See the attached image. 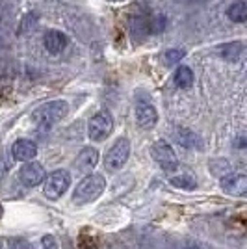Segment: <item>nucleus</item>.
Listing matches in <instances>:
<instances>
[{"mask_svg": "<svg viewBox=\"0 0 247 249\" xmlns=\"http://www.w3.org/2000/svg\"><path fill=\"white\" fill-rule=\"evenodd\" d=\"M67 114H69V104L65 101H51L34 110L32 121L41 128H51L56 123H60Z\"/></svg>", "mask_w": 247, "mask_h": 249, "instance_id": "obj_1", "label": "nucleus"}, {"mask_svg": "<svg viewBox=\"0 0 247 249\" xmlns=\"http://www.w3.org/2000/svg\"><path fill=\"white\" fill-rule=\"evenodd\" d=\"M104 188H106V180L103 175L95 173V175L84 177L82 180L78 182V186L74 188V194H72V201L76 205H86V203H91L95 199H99L103 196Z\"/></svg>", "mask_w": 247, "mask_h": 249, "instance_id": "obj_2", "label": "nucleus"}, {"mask_svg": "<svg viewBox=\"0 0 247 249\" xmlns=\"http://www.w3.org/2000/svg\"><path fill=\"white\" fill-rule=\"evenodd\" d=\"M128 156H130V142L126 138H119L104 156V167L108 171H117L126 164Z\"/></svg>", "mask_w": 247, "mask_h": 249, "instance_id": "obj_3", "label": "nucleus"}, {"mask_svg": "<svg viewBox=\"0 0 247 249\" xmlns=\"http://www.w3.org/2000/svg\"><path fill=\"white\" fill-rule=\"evenodd\" d=\"M71 184V175H69V171H65V169H56L54 173L47 177V180H45V188H43V192H45V197L47 199H52V201H56V199H60L67 192V188Z\"/></svg>", "mask_w": 247, "mask_h": 249, "instance_id": "obj_4", "label": "nucleus"}, {"mask_svg": "<svg viewBox=\"0 0 247 249\" xmlns=\"http://www.w3.org/2000/svg\"><path fill=\"white\" fill-rule=\"evenodd\" d=\"M151 156H153V160H155L156 164L162 167L164 171H167V173H173L176 167H178V158H176L173 147L169 145L167 142H164V140L153 143V147H151Z\"/></svg>", "mask_w": 247, "mask_h": 249, "instance_id": "obj_5", "label": "nucleus"}, {"mask_svg": "<svg viewBox=\"0 0 247 249\" xmlns=\"http://www.w3.org/2000/svg\"><path fill=\"white\" fill-rule=\"evenodd\" d=\"M112 130H113V117L106 110L95 114L89 119V123H88V134H89V138H91L93 142H103V140H106L108 136L112 134Z\"/></svg>", "mask_w": 247, "mask_h": 249, "instance_id": "obj_6", "label": "nucleus"}, {"mask_svg": "<svg viewBox=\"0 0 247 249\" xmlns=\"http://www.w3.org/2000/svg\"><path fill=\"white\" fill-rule=\"evenodd\" d=\"M45 167L37 162H28L21 167L19 171V178L21 182L26 188H34V186H39L43 180H45Z\"/></svg>", "mask_w": 247, "mask_h": 249, "instance_id": "obj_7", "label": "nucleus"}, {"mask_svg": "<svg viewBox=\"0 0 247 249\" xmlns=\"http://www.w3.org/2000/svg\"><path fill=\"white\" fill-rule=\"evenodd\" d=\"M221 190L234 196V197H242L247 194V177L244 173H229L221 178Z\"/></svg>", "mask_w": 247, "mask_h": 249, "instance_id": "obj_8", "label": "nucleus"}, {"mask_svg": "<svg viewBox=\"0 0 247 249\" xmlns=\"http://www.w3.org/2000/svg\"><path fill=\"white\" fill-rule=\"evenodd\" d=\"M97 162H99V151L93 147H84L74 160V169L80 173H88L97 166Z\"/></svg>", "mask_w": 247, "mask_h": 249, "instance_id": "obj_9", "label": "nucleus"}, {"mask_svg": "<svg viewBox=\"0 0 247 249\" xmlns=\"http://www.w3.org/2000/svg\"><path fill=\"white\" fill-rule=\"evenodd\" d=\"M11 155L19 162H30L37 155V145L32 140H17L11 147Z\"/></svg>", "mask_w": 247, "mask_h": 249, "instance_id": "obj_10", "label": "nucleus"}, {"mask_svg": "<svg viewBox=\"0 0 247 249\" xmlns=\"http://www.w3.org/2000/svg\"><path fill=\"white\" fill-rule=\"evenodd\" d=\"M136 121L141 128H153L158 121V114H156V108L153 104L143 103V104H138L136 108Z\"/></svg>", "mask_w": 247, "mask_h": 249, "instance_id": "obj_11", "label": "nucleus"}, {"mask_svg": "<svg viewBox=\"0 0 247 249\" xmlns=\"http://www.w3.org/2000/svg\"><path fill=\"white\" fill-rule=\"evenodd\" d=\"M43 43H45V49L51 54H60L67 47V36L60 30H51L45 34Z\"/></svg>", "mask_w": 247, "mask_h": 249, "instance_id": "obj_12", "label": "nucleus"}, {"mask_svg": "<svg viewBox=\"0 0 247 249\" xmlns=\"http://www.w3.org/2000/svg\"><path fill=\"white\" fill-rule=\"evenodd\" d=\"M227 17L234 22L246 21V17H247L246 2H244V0H236V2H232V4L229 6V10H227Z\"/></svg>", "mask_w": 247, "mask_h": 249, "instance_id": "obj_13", "label": "nucleus"}, {"mask_svg": "<svg viewBox=\"0 0 247 249\" xmlns=\"http://www.w3.org/2000/svg\"><path fill=\"white\" fill-rule=\"evenodd\" d=\"M175 84L180 89L192 88V84H194V71L190 67H186V65H180L175 73Z\"/></svg>", "mask_w": 247, "mask_h": 249, "instance_id": "obj_14", "label": "nucleus"}, {"mask_svg": "<svg viewBox=\"0 0 247 249\" xmlns=\"http://www.w3.org/2000/svg\"><path fill=\"white\" fill-rule=\"evenodd\" d=\"M169 182H171L175 188H182V190H194V188H197V180L192 173L171 177V178H169Z\"/></svg>", "mask_w": 247, "mask_h": 249, "instance_id": "obj_15", "label": "nucleus"}, {"mask_svg": "<svg viewBox=\"0 0 247 249\" xmlns=\"http://www.w3.org/2000/svg\"><path fill=\"white\" fill-rule=\"evenodd\" d=\"M184 54L186 52L182 51V49H175V51H167L165 52V56H164V60H165V63H176L178 60H182L184 58Z\"/></svg>", "mask_w": 247, "mask_h": 249, "instance_id": "obj_16", "label": "nucleus"}, {"mask_svg": "<svg viewBox=\"0 0 247 249\" xmlns=\"http://www.w3.org/2000/svg\"><path fill=\"white\" fill-rule=\"evenodd\" d=\"M41 246L43 249H58V242L52 234H45L41 238Z\"/></svg>", "mask_w": 247, "mask_h": 249, "instance_id": "obj_17", "label": "nucleus"}, {"mask_svg": "<svg viewBox=\"0 0 247 249\" xmlns=\"http://www.w3.org/2000/svg\"><path fill=\"white\" fill-rule=\"evenodd\" d=\"M8 164H6V162H4V160H2V156H0V177L4 175V173H6V171H8Z\"/></svg>", "mask_w": 247, "mask_h": 249, "instance_id": "obj_18", "label": "nucleus"}, {"mask_svg": "<svg viewBox=\"0 0 247 249\" xmlns=\"http://www.w3.org/2000/svg\"><path fill=\"white\" fill-rule=\"evenodd\" d=\"M186 249H199V248H186Z\"/></svg>", "mask_w": 247, "mask_h": 249, "instance_id": "obj_19", "label": "nucleus"}, {"mask_svg": "<svg viewBox=\"0 0 247 249\" xmlns=\"http://www.w3.org/2000/svg\"><path fill=\"white\" fill-rule=\"evenodd\" d=\"M0 216H2V207H0Z\"/></svg>", "mask_w": 247, "mask_h": 249, "instance_id": "obj_20", "label": "nucleus"}]
</instances>
